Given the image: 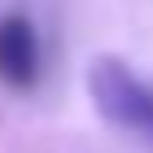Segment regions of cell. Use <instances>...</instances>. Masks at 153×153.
Masks as SVG:
<instances>
[{
  "instance_id": "7a4b0ae2",
  "label": "cell",
  "mask_w": 153,
  "mask_h": 153,
  "mask_svg": "<svg viewBox=\"0 0 153 153\" xmlns=\"http://www.w3.org/2000/svg\"><path fill=\"white\" fill-rule=\"evenodd\" d=\"M39 66H44V48L35 22L22 9L0 13V83L13 92H31L39 83Z\"/></svg>"
},
{
  "instance_id": "6da1fadb",
  "label": "cell",
  "mask_w": 153,
  "mask_h": 153,
  "mask_svg": "<svg viewBox=\"0 0 153 153\" xmlns=\"http://www.w3.org/2000/svg\"><path fill=\"white\" fill-rule=\"evenodd\" d=\"M88 96L109 127L153 144V79L131 70L123 57L105 53L88 66Z\"/></svg>"
}]
</instances>
